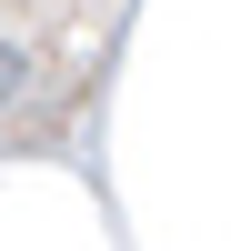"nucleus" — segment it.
Segmentation results:
<instances>
[{
	"label": "nucleus",
	"instance_id": "f257e3e1",
	"mask_svg": "<svg viewBox=\"0 0 251 251\" xmlns=\"http://www.w3.org/2000/svg\"><path fill=\"white\" fill-rule=\"evenodd\" d=\"M20 91H30V60H20V50H10V40H0V111H10V100H20Z\"/></svg>",
	"mask_w": 251,
	"mask_h": 251
}]
</instances>
